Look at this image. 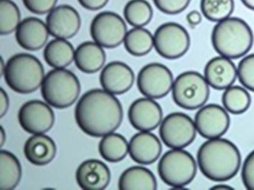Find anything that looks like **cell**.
I'll use <instances>...</instances> for the list:
<instances>
[{
    "label": "cell",
    "mask_w": 254,
    "mask_h": 190,
    "mask_svg": "<svg viewBox=\"0 0 254 190\" xmlns=\"http://www.w3.org/2000/svg\"><path fill=\"white\" fill-rule=\"evenodd\" d=\"M121 103L105 90L95 89L85 93L77 102L75 116L79 128L88 136L103 137L112 133L123 120Z\"/></svg>",
    "instance_id": "obj_1"
},
{
    "label": "cell",
    "mask_w": 254,
    "mask_h": 190,
    "mask_svg": "<svg viewBox=\"0 0 254 190\" xmlns=\"http://www.w3.org/2000/svg\"><path fill=\"white\" fill-rule=\"evenodd\" d=\"M197 160L206 178L225 182L236 176L241 168L242 157L232 142L220 138L205 142L198 150Z\"/></svg>",
    "instance_id": "obj_2"
},
{
    "label": "cell",
    "mask_w": 254,
    "mask_h": 190,
    "mask_svg": "<svg viewBox=\"0 0 254 190\" xmlns=\"http://www.w3.org/2000/svg\"><path fill=\"white\" fill-rule=\"evenodd\" d=\"M254 41L251 27L239 18L230 17L218 22L212 32L214 50L221 56L230 59L244 56L251 49Z\"/></svg>",
    "instance_id": "obj_3"
},
{
    "label": "cell",
    "mask_w": 254,
    "mask_h": 190,
    "mask_svg": "<svg viewBox=\"0 0 254 190\" xmlns=\"http://www.w3.org/2000/svg\"><path fill=\"white\" fill-rule=\"evenodd\" d=\"M3 74L7 86L22 94L36 91L45 77L42 62L34 55L27 53L12 55L6 63Z\"/></svg>",
    "instance_id": "obj_4"
},
{
    "label": "cell",
    "mask_w": 254,
    "mask_h": 190,
    "mask_svg": "<svg viewBox=\"0 0 254 190\" xmlns=\"http://www.w3.org/2000/svg\"><path fill=\"white\" fill-rule=\"evenodd\" d=\"M81 92V85L76 76L71 71L54 69L45 76L41 86L44 99L58 109L73 105Z\"/></svg>",
    "instance_id": "obj_5"
},
{
    "label": "cell",
    "mask_w": 254,
    "mask_h": 190,
    "mask_svg": "<svg viewBox=\"0 0 254 190\" xmlns=\"http://www.w3.org/2000/svg\"><path fill=\"white\" fill-rule=\"evenodd\" d=\"M197 165L193 156L182 149H172L161 157L158 172L165 184L180 189L191 182L195 177Z\"/></svg>",
    "instance_id": "obj_6"
},
{
    "label": "cell",
    "mask_w": 254,
    "mask_h": 190,
    "mask_svg": "<svg viewBox=\"0 0 254 190\" xmlns=\"http://www.w3.org/2000/svg\"><path fill=\"white\" fill-rule=\"evenodd\" d=\"M172 91L175 103L187 110L201 108L210 96L209 85L204 77L193 71L179 75L174 81Z\"/></svg>",
    "instance_id": "obj_7"
},
{
    "label": "cell",
    "mask_w": 254,
    "mask_h": 190,
    "mask_svg": "<svg viewBox=\"0 0 254 190\" xmlns=\"http://www.w3.org/2000/svg\"><path fill=\"white\" fill-rule=\"evenodd\" d=\"M154 42L157 52L171 60L184 56L190 46L188 32L176 22H167L159 27L154 35Z\"/></svg>",
    "instance_id": "obj_8"
},
{
    "label": "cell",
    "mask_w": 254,
    "mask_h": 190,
    "mask_svg": "<svg viewBox=\"0 0 254 190\" xmlns=\"http://www.w3.org/2000/svg\"><path fill=\"white\" fill-rule=\"evenodd\" d=\"M127 32L124 19L117 13L111 11L98 14L90 26V34L93 41L107 49L120 46L124 42Z\"/></svg>",
    "instance_id": "obj_9"
},
{
    "label": "cell",
    "mask_w": 254,
    "mask_h": 190,
    "mask_svg": "<svg viewBox=\"0 0 254 190\" xmlns=\"http://www.w3.org/2000/svg\"><path fill=\"white\" fill-rule=\"evenodd\" d=\"M159 133L166 146L172 149H182L194 141L196 129L191 118L186 114L176 112L164 119Z\"/></svg>",
    "instance_id": "obj_10"
},
{
    "label": "cell",
    "mask_w": 254,
    "mask_h": 190,
    "mask_svg": "<svg viewBox=\"0 0 254 190\" xmlns=\"http://www.w3.org/2000/svg\"><path fill=\"white\" fill-rule=\"evenodd\" d=\"M139 92L146 97L161 99L168 95L174 83L171 71L160 63H151L142 68L137 77Z\"/></svg>",
    "instance_id": "obj_11"
},
{
    "label": "cell",
    "mask_w": 254,
    "mask_h": 190,
    "mask_svg": "<svg viewBox=\"0 0 254 190\" xmlns=\"http://www.w3.org/2000/svg\"><path fill=\"white\" fill-rule=\"evenodd\" d=\"M194 124L200 136L210 140L223 136L229 128L230 120L225 108L211 104L203 106L198 110Z\"/></svg>",
    "instance_id": "obj_12"
},
{
    "label": "cell",
    "mask_w": 254,
    "mask_h": 190,
    "mask_svg": "<svg viewBox=\"0 0 254 190\" xmlns=\"http://www.w3.org/2000/svg\"><path fill=\"white\" fill-rule=\"evenodd\" d=\"M18 120L22 128L34 135L49 131L55 122L52 109L46 103L38 100L24 104L19 110Z\"/></svg>",
    "instance_id": "obj_13"
},
{
    "label": "cell",
    "mask_w": 254,
    "mask_h": 190,
    "mask_svg": "<svg viewBox=\"0 0 254 190\" xmlns=\"http://www.w3.org/2000/svg\"><path fill=\"white\" fill-rule=\"evenodd\" d=\"M50 35L55 38L67 40L77 35L81 26L80 15L73 6H56L46 17Z\"/></svg>",
    "instance_id": "obj_14"
},
{
    "label": "cell",
    "mask_w": 254,
    "mask_h": 190,
    "mask_svg": "<svg viewBox=\"0 0 254 190\" xmlns=\"http://www.w3.org/2000/svg\"><path fill=\"white\" fill-rule=\"evenodd\" d=\"M128 115L133 128L140 132H150L161 125L163 113L158 103L146 97L134 101L129 108Z\"/></svg>",
    "instance_id": "obj_15"
},
{
    "label": "cell",
    "mask_w": 254,
    "mask_h": 190,
    "mask_svg": "<svg viewBox=\"0 0 254 190\" xmlns=\"http://www.w3.org/2000/svg\"><path fill=\"white\" fill-rule=\"evenodd\" d=\"M134 81L132 69L126 63L118 61L108 63L100 76L103 90L113 95H122L129 91Z\"/></svg>",
    "instance_id": "obj_16"
},
{
    "label": "cell",
    "mask_w": 254,
    "mask_h": 190,
    "mask_svg": "<svg viewBox=\"0 0 254 190\" xmlns=\"http://www.w3.org/2000/svg\"><path fill=\"white\" fill-rule=\"evenodd\" d=\"M15 32L18 44L22 48L30 51L42 49L50 35L46 23L35 17L24 19Z\"/></svg>",
    "instance_id": "obj_17"
},
{
    "label": "cell",
    "mask_w": 254,
    "mask_h": 190,
    "mask_svg": "<svg viewBox=\"0 0 254 190\" xmlns=\"http://www.w3.org/2000/svg\"><path fill=\"white\" fill-rule=\"evenodd\" d=\"M162 152V145L155 134L140 132L131 138L129 153L132 160L139 164L150 165L155 162Z\"/></svg>",
    "instance_id": "obj_18"
},
{
    "label": "cell",
    "mask_w": 254,
    "mask_h": 190,
    "mask_svg": "<svg viewBox=\"0 0 254 190\" xmlns=\"http://www.w3.org/2000/svg\"><path fill=\"white\" fill-rule=\"evenodd\" d=\"M204 73L205 80L212 88L225 90L235 83L237 68L232 59L220 55L206 63Z\"/></svg>",
    "instance_id": "obj_19"
},
{
    "label": "cell",
    "mask_w": 254,
    "mask_h": 190,
    "mask_svg": "<svg viewBox=\"0 0 254 190\" xmlns=\"http://www.w3.org/2000/svg\"><path fill=\"white\" fill-rule=\"evenodd\" d=\"M76 179L78 186L83 190H104L109 185L111 173L105 163L98 160H89L78 166Z\"/></svg>",
    "instance_id": "obj_20"
},
{
    "label": "cell",
    "mask_w": 254,
    "mask_h": 190,
    "mask_svg": "<svg viewBox=\"0 0 254 190\" xmlns=\"http://www.w3.org/2000/svg\"><path fill=\"white\" fill-rule=\"evenodd\" d=\"M106 61V54L103 48L94 41L84 42L75 50V64L84 73L98 72L104 66Z\"/></svg>",
    "instance_id": "obj_21"
},
{
    "label": "cell",
    "mask_w": 254,
    "mask_h": 190,
    "mask_svg": "<svg viewBox=\"0 0 254 190\" xmlns=\"http://www.w3.org/2000/svg\"><path fill=\"white\" fill-rule=\"evenodd\" d=\"M24 153L31 163L43 166L53 160L57 153V146L50 137L37 134L26 141Z\"/></svg>",
    "instance_id": "obj_22"
},
{
    "label": "cell",
    "mask_w": 254,
    "mask_h": 190,
    "mask_svg": "<svg viewBox=\"0 0 254 190\" xmlns=\"http://www.w3.org/2000/svg\"><path fill=\"white\" fill-rule=\"evenodd\" d=\"M75 50L67 40L55 38L45 46L44 58L54 69L65 68L74 61Z\"/></svg>",
    "instance_id": "obj_23"
},
{
    "label": "cell",
    "mask_w": 254,
    "mask_h": 190,
    "mask_svg": "<svg viewBox=\"0 0 254 190\" xmlns=\"http://www.w3.org/2000/svg\"><path fill=\"white\" fill-rule=\"evenodd\" d=\"M121 190L157 189V181L154 174L141 166H134L126 170L119 180Z\"/></svg>",
    "instance_id": "obj_24"
},
{
    "label": "cell",
    "mask_w": 254,
    "mask_h": 190,
    "mask_svg": "<svg viewBox=\"0 0 254 190\" xmlns=\"http://www.w3.org/2000/svg\"><path fill=\"white\" fill-rule=\"evenodd\" d=\"M21 166L17 157L1 150L0 153V190H11L17 187L21 178Z\"/></svg>",
    "instance_id": "obj_25"
},
{
    "label": "cell",
    "mask_w": 254,
    "mask_h": 190,
    "mask_svg": "<svg viewBox=\"0 0 254 190\" xmlns=\"http://www.w3.org/2000/svg\"><path fill=\"white\" fill-rule=\"evenodd\" d=\"M99 150L103 159L117 163L124 160L129 153V144L122 135L112 133L103 137L99 143Z\"/></svg>",
    "instance_id": "obj_26"
},
{
    "label": "cell",
    "mask_w": 254,
    "mask_h": 190,
    "mask_svg": "<svg viewBox=\"0 0 254 190\" xmlns=\"http://www.w3.org/2000/svg\"><path fill=\"white\" fill-rule=\"evenodd\" d=\"M124 43L127 51L133 56H144L154 47V36L146 29L134 28L127 32Z\"/></svg>",
    "instance_id": "obj_27"
},
{
    "label": "cell",
    "mask_w": 254,
    "mask_h": 190,
    "mask_svg": "<svg viewBox=\"0 0 254 190\" xmlns=\"http://www.w3.org/2000/svg\"><path fill=\"white\" fill-rule=\"evenodd\" d=\"M222 104L228 112L241 115L247 111L251 104L249 93L243 87L232 86L225 90L222 96Z\"/></svg>",
    "instance_id": "obj_28"
},
{
    "label": "cell",
    "mask_w": 254,
    "mask_h": 190,
    "mask_svg": "<svg viewBox=\"0 0 254 190\" xmlns=\"http://www.w3.org/2000/svg\"><path fill=\"white\" fill-rule=\"evenodd\" d=\"M126 20L134 28H142L152 20L153 10L146 0H130L125 6Z\"/></svg>",
    "instance_id": "obj_29"
},
{
    "label": "cell",
    "mask_w": 254,
    "mask_h": 190,
    "mask_svg": "<svg viewBox=\"0 0 254 190\" xmlns=\"http://www.w3.org/2000/svg\"><path fill=\"white\" fill-rule=\"evenodd\" d=\"M200 7L206 19L219 22L230 17L234 10V0H201Z\"/></svg>",
    "instance_id": "obj_30"
},
{
    "label": "cell",
    "mask_w": 254,
    "mask_h": 190,
    "mask_svg": "<svg viewBox=\"0 0 254 190\" xmlns=\"http://www.w3.org/2000/svg\"><path fill=\"white\" fill-rule=\"evenodd\" d=\"M19 7L11 0H0V34L10 35L21 22Z\"/></svg>",
    "instance_id": "obj_31"
},
{
    "label": "cell",
    "mask_w": 254,
    "mask_h": 190,
    "mask_svg": "<svg viewBox=\"0 0 254 190\" xmlns=\"http://www.w3.org/2000/svg\"><path fill=\"white\" fill-rule=\"evenodd\" d=\"M237 77L245 89L254 92V53L240 61L237 67Z\"/></svg>",
    "instance_id": "obj_32"
},
{
    "label": "cell",
    "mask_w": 254,
    "mask_h": 190,
    "mask_svg": "<svg viewBox=\"0 0 254 190\" xmlns=\"http://www.w3.org/2000/svg\"><path fill=\"white\" fill-rule=\"evenodd\" d=\"M159 10L170 15L177 14L185 11L190 0H153Z\"/></svg>",
    "instance_id": "obj_33"
},
{
    "label": "cell",
    "mask_w": 254,
    "mask_h": 190,
    "mask_svg": "<svg viewBox=\"0 0 254 190\" xmlns=\"http://www.w3.org/2000/svg\"><path fill=\"white\" fill-rule=\"evenodd\" d=\"M24 5L31 13L43 15L50 12L58 0H22Z\"/></svg>",
    "instance_id": "obj_34"
},
{
    "label": "cell",
    "mask_w": 254,
    "mask_h": 190,
    "mask_svg": "<svg viewBox=\"0 0 254 190\" xmlns=\"http://www.w3.org/2000/svg\"><path fill=\"white\" fill-rule=\"evenodd\" d=\"M242 179L246 189L254 190V150L249 154L244 162Z\"/></svg>",
    "instance_id": "obj_35"
},
{
    "label": "cell",
    "mask_w": 254,
    "mask_h": 190,
    "mask_svg": "<svg viewBox=\"0 0 254 190\" xmlns=\"http://www.w3.org/2000/svg\"><path fill=\"white\" fill-rule=\"evenodd\" d=\"M77 1L84 9L90 11H97L104 7L109 0H77Z\"/></svg>",
    "instance_id": "obj_36"
},
{
    "label": "cell",
    "mask_w": 254,
    "mask_h": 190,
    "mask_svg": "<svg viewBox=\"0 0 254 190\" xmlns=\"http://www.w3.org/2000/svg\"><path fill=\"white\" fill-rule=\"evenodd\" d=\"M202 15L199 12L193 10L189 12L187 15V20L190 26H196L202 21Z\"/></svg>",
    "instance_id": "obj_37"
},
{
    "label": "cell",
    "mask_w": 254,
    "mask_h": 190,
    "mask_svg": "<svg viewBox=\"0 0 254 190\" xmlns=\"http://www.w3.org/2000/svg\"><path fill=\"white\" fill-rule=\"evenodd\" d=\"M0 96H1V117L2 118L6 114L9 108V99L6 93L2 88L0 92Z\"/></svg>",
    "instance_id": "obj_38"
},
{
    "label": "cell",
    "mask_w": 254,
    "mask_h": 190,
    "mask_svg": "<svg viewBox=\"0 0 254 190\" xmlns=\"http://www.w3.org/2000/svg\"><path fill=\"white\" fill-rule=\"evenodd\" d=\"M241 1L246 7L254 11V0H241Z\"/></svg>",
    "instance_id": "obj_39"
},
{
    "label": "cell",
    "mask_w": 254,
    "mask_h": 190,
    "mask_svg": "<svg viewBox=\"0 0 254 190\" xmlns=\"http://www.w3.org/2000/svg\"><path fill=\"white\" fill-rule=\"evenodd\" d=\"M233 189H234L233 188L230 187V186L226 185H222V184L214 186L212 188H211V189H213V190H232Z\"/></svg>",
    "instance_id": "obj_40"
},
{
    "label": "cell",
    "mask_w": 254,
    "mask_h": 190,
    "mask_svg": "<svg viewBox=\"0 0 254 190\" xmlns=\"http://www.w3.org/2000/svg\"><path fill=\"white\" fill-rule=\"evenodd\" d=\"M1 146H3V145L4 143L5 140V132L2 128V126H1Z\"/></svg>",
    "instance_id": "obj_41"
}]
</instances>
